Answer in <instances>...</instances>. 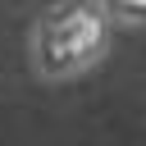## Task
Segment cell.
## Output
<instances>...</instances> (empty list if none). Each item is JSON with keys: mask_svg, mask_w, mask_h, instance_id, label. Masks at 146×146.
<instances>
[{"mask_svg": "<svg viewBox=\"0 0 146 146\" xmlns=\"http://www.w3.org/2000/svg\"><path fill=\"white\" fill-rule=\"evenodd\" d=\"M100 41H105L100 14L87 9V5H68V9H59L46 23V32H41V59H46L50 73H64V68L87 64L100 50Z\"/></svg>", "mask_w": 146, "mask_h": 146, "instance_id": "1", "label": "cell"}, {"mask_svg": "<svg viewBox=\"0 0 146 146\" xmlns=\"http://www.w3.org/2000/svg\"><path fill=\"white\" fill-rule=\"evenodd\" d=\"M110 9H119L123 18H146V0H105Z\"/></svg>", "mask_w": 146, "mask_h": 146, "instance_id": "2", "label": "cell"}]
</instances>
